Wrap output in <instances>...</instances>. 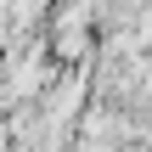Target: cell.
Segmentation results:
<instances>
[{
	"label": "cell",
	"instance_id": "cell-1",
	"mask_svg": "<svg viewBox=\"0 0 152 152\" xmlns=\"http://www.w3.org/2000/svg\"><path fill=\"white\" fill-rule=\"evenodd\" d=\"M39 90H45V56H39V45H28V51H17V56L6 62L0 102H34Z\"/></svg>",
	"mask_w": 152,
	"mask_h": 152
}]
</instances>
